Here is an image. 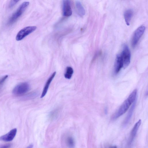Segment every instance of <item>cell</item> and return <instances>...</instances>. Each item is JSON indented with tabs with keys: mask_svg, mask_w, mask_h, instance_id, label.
Returning a JSON list of instances; mask_svg holds the SVG:
<instances>
[{
	"mask_svg": "<svg viewBox=\"0 0 148 148\" xmlns=\"http://www.w3.org/2000/svg\"><path fill=\"white\" fill-rule=\"evenodd\" d=\"M145 27L142 25L138 27L134 32L132 40L131 45L134 47L137 44L140 38L143 34Z\"/></svg>",
	"mask_w": 148,
	"mask_h": 148,
	"instance_id": "cell-6",
	"label": "cell"
},
{
	"mask_svg": "<svg viewBox=\"0 0 148 148\" xmlns=\"http://www.w3.org/2000/svg\"><path fill=\"white\" fill-rule=\"evenodd\" d=\"M63 15L65 17H69L72 14L70 0H63Z\"/></svg>",
	"mask_w": 148,
	"mask_h": 148,
	"instance_id": "cell-8",
	"label": "cell"
},
{
	"mask_svg": "<svg viewBox=\"0 0 148 148\" xmlns=\"http://www.w3.org/2000/svg\"><path fill=\"white\" fill-rule=\"evenodd\" d=\"M56 74V71L54 72L49 77L47 80L45 86L42 92L41 98H42L45 96L46 94L49 85L52 81L53 79L55 76Z\"/></svg>",
	"mask_w": 148,
	"mask_h": 148,
	"instance_id": "cell-11",
	"label": "cell"
},
{
	"mask_svg": "<svg viewBox=\"0 0 148 148\" xmlns=\"http://www.w3.org/2000/svg\"><path fill=\"white\" fill-rule=\"evenodd\" d=\"M29 88V85L28 83L26 82L21 83L14 88L12 93L15 95H21L27 92Z\"/></svg>",
	"mask_w": 148,
	"mask_h": 148,
	"instance_id": "cell-3",
	"label": "cell"
},
{
	"mask_svg": "<svg viewBox=\"0 0 148 148\" xmlns=\"http://www.w3.org/2000/svg\"><path fill=\"white\" fill-rule=\"evenodd\" d=\"M75 6L78 15L81 16H83L85 14V9L82 4L79 1H77L75 2Z\"/></svg>",
	"mask_w": 148,
	"mask_h": 148,
	"instance_id": "cell-14",
	"label": "cell"
},
{
	"mask_svg": "<svg viewBox=\"0 0 148 148\" xmlns=\"http://www.w3.org/2000/svg\"><path fill=\"white\" fill-rule=\"evenodd\" d=\"M59 111L58 109H56L52 111L50 114V118L52 119L56 118L58 114Z\"/></svg>",
	"mask_w": 148,
	"mask_h": 148,
	"instance_id": "cell-17",
	"label": "cell"
},
{
	"mask_svg": "<svg viewBox=\"0 0 148 148\" xmlns=\"http://www.w3.org/2000/svg\"><path fill=\"white\" fill-rule=\"evenodd\" d=\"M123 67V62L120 54H118L115 59L114 65V71L115 74L118 73Z\"/></svg>",
	"mask_w": 148,
	"mask_h": 148,
	"instance_id": "cell-10",
	"label": "cell"
},
{
	"mask_svg": "<svg viewBox=\"0 0 148 148\" xmlns=\"http://www.w3.org/2000/svg\"><path fill=\"white\" fill-rule=\"evenodd\" d=\"M10 145H3L1 146L0 147L1 148H7V147H10Z\"/></svg>",
	"mask_w": 148,
	"mask_h": 148,
	"instance_id": "cell-20",
	"label": "cell"
},
{
	"mask_svg": "<svg viewBox=\"0 0 148 148\" xmlns=\"http://www.w3.org/2000/svg\"><path fill=\"white\" fill-rule=\"evenodd\" d=\"M20 0H11L9 5V7L10 8H12Z\"/></svg>",
	"mask_w": 148,
	"mask_h": 148,
	"instance_id": "cell-18",
	"label": "cell"
},
{
	"mask_svg": "<svg viewBox=\"0 0 148 148\" xmlns=\"http://www.w3.org/2000/svg\"><path fill=\"white\" fill-rule=\"evenodd\" d=\"M17 131L16 128L12 129L7 134L0 137V140L5 142L12 141L16 136Z\"/></svg>",
	"mask_w": 148,
	"mask_h": 148,
	"instance_id": "cell-7",
	"label": "cell"
},
{
	"mask_svg": "<svg viewBox=\"0 0 148 148\" xmlns=\"http://www.w3.org/2000/svg\"><path fill=\"white\" fill-rule=\"evenodd\" d=\"M141 123V121L140 119L136 123L132 129L128 140V144L129 145H131L133 142Z\"/></svg>",
	"mask_w": 148,
	"mask_h": 148,
	"instance_id": "cell-9",
	"label": "cell"
},
{
	"mask_svg": "<svg viewBox=\"0 0 148 148\" xmlns=\"http://www.w3.org/2000/svg\"><path fill=\"white\" fill-rule=\"evenodd\" d=\"M36 28V27L35 26H29L23 28L17 33L16 36V40L17 41L22 40L26 36L35 31Z\"/></svg>",
	"mask_w": 148,
	"mask_h": 148,
	"instance_id": "cell-4",
	"label": "cell"
},
{
	"mask_svg": "<svg viewBox=\"0 0 148 148\" xmlns=\"http://www.w3.org/2000/svg\"><path fill=\"white\" fill-rule=\"evenodd\" d=\"M137 94V90H134L118 110L113 114L111 119H116L124 114L128 110L130 106L136 100Z\"/></svg>",
	"mask_w": 148,
	"mask_h": 148,
	"instance_id": "cell-1",
	"label": "cell"
},
{
	"mask_svg": "<svg viewBox=\"0 0 148 148\" xmlns=\"http://www.w3.org/2000/svg\"><path fill=\"white\" fill-rule=\"evenodd\" d=\"M121 54L123 62V67L125 69L129 65L130 61L131 53L127 45H123Z\"/></svg>",
	"mask_w": 148,
	"mask_h": 148,
	"instance_id": "cell-5",
	"label": "cell"
},
{
	"mask_svg": "<svg viewBox=\"0 0 148 148\" xmlns=\"http://www.w3.org/2000/svg\"><path fill=\"white\" fill-rule=\"evenodd\" d=\"M8 77V75H6L0 79V88L2 86L3 84L6 79Z\"/></svg>",
	"mask_w": 148,
	"mask_h": 148,
	"instance_id": "cell-19",
	"label": "cell"
},
{
	"mask_svg": "<svg viewBox=\"0 0 148 148\" xmlns=\"http://www.w3.org/2000/svg\"><path fill=\"white\" fill-rule=\"evenodd\" d=\"M65 142L66 145L69 147H73L75 146V142L73 138L71 136H67L66 138Z\"/></svg>",
	"mask_w": 148,
	"mask_h": 148,
	"instance_id": "cell-15",
	"label": "cell"
},
{
	"mask_svg": "<svg viewBox=\"0 0 148 148\" xmlns=\"http://www.w3.org/2000/svg\"><path fill=\"white\" fill-rule=\"evenodd\" d=\"M133 15V11L131 9L126 10L124 12V17L126 25L129 26Z\"/></svg>",
	"mask_w": 148,
	"mask_h": 148,
	"instance_id": "cell-12",
	"label": "cell"
},
{
	"mask_svg": "<svg viewBox=\"0 0 148 148\" xmlns=\"http://www.w3.org/2000/svg\"><path fill=\"white\" fill-rule=\"evenodd\" d=\"M29 3V2L25 1L21 4L9 18L8 21V24L11 25L14 23L24 12Z\"/></svg>",
	"mask_w": 148,
	"mask_h": 148,
	"instance_id": "cell-2",
	"label": "cell"
},
{
	"mask_svg": "<svg viewBox=\"0 0 148 148\" xmlns=\"http://www.w3.org/2000/svg\"><path fill=\"white\" fill-rule=\"evenodd\" d=\"M136 102V101L135 100V101L133 103L132 106L130 108L126 117L123 123V125L124 127L128 123L131 119L134 112V110L135 107Z\"/></svg>",
	"mask_w": 148,
	"mask_h": 148,
	"instance_id": "cell-13",
	"label": "cell"
},
{
	"mask_svg": "<svg viewBox=\"0 0 148 148\" xmlns=\"http://www.w3.org/2000/svg\"><path fill=\"white\" fill-rule=\"evenodd\" d=\"M73 73V69L71 67L68 66L66 68L65 72L64 74V76L65 78L70 79Z\"/></svg>",
	"mask_w": 148,
	"mask_h": 148,
	"instance_id": "cell-16",
	"label": "cell"
}]
</instances>
